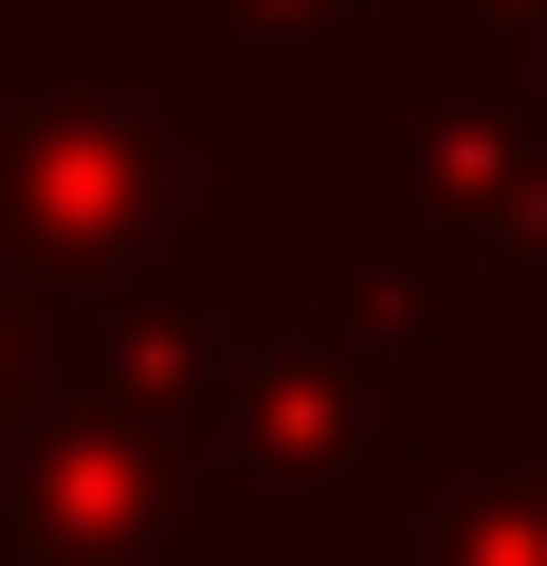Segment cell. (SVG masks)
I'll return each mask as SVG.
<instances>
[{
    "label": "cell",
    "instance_id": "6da1fadb",
    "mask_svg": "<svg viewBox=\"0 0 547 566\" xmlns=\"http://www.w3.org/2000/svg\"><path fill=\"white\" fill-rule=\"evenodd\" d=\"M292 92H311V256L347 274V311L438 384L511 366V238H529L547 128L493 92V55L456 19H383Z\"/></svg>",
    "mask_w": 547,
    "mask_h": 566
},
{
    "label": "cell",
    "instance_id": "7a4b0ae2",
    "mask_svg": "<svg viewBox=\"0 0 547 566\" xmlns=\"http://www.w3.org/2000/svg\"><path fill=\"white\" fill-rule=\"evenodd\" d=\"M165 420H182V457H201V493H219V548H365V530L401 512V475L438 457L456 384L365 329L328 256L219 238L201 347H182Z\"/></svg>",
    "mask_w": 547,
    "mask_h": 566
},
{
    "label": "cell",
    "instance_id": "3957f363",
    "mask_svg": "<svg viewBox=\"0 0 547 566\" xmlns=\"http://www.w3.org/2000/svg\"><path fill=\"white\" fill-rule=\"evenodd\" d=\"M238 238V74L165 38L146 0L73 19V0H0V256L55 311L109 274Z\"/></svg>",
    "mask_w": 547,
    "mask_h": 566
},
{
    "label": "cell",
    "instance_id": "277c9868",
    "mask_svg": "<svg viewBox=\"0 0 547 566\" xmlns=\"http://www.w3.org/2000/svg\"><path fill=\"white\" fill-rule=\"evenodd\" d=\"M165 38H201L219 74H328L347 38H383V19H456V0H146Z\"/></svg>",
    "mask_w": 547,
    "mask_h": 566
},
{
    "label": "cell",
    "instance_id": "5b68a950",
    "mask_svg": "<svg viewBox=\"0 0 547 566\" xmlns=\"http://www.w3.org/2000/svg\"><path fill=\"white\" fill-rule=\"evenodd\" d=\"M456 38L493 55V92H511V111L547 128V0H456Z\"/></svg>",
    "mask_w": 547,
    "mask_h": 566
},
{
    "label": "cell",
    "instance_id": "8992f818",
    "mask_svg": "<svg viewBox=\"0 0 547 566\" xmlns=\"http://www.w3.org/2000/svg\"><path fill=\"white\" fill-rule=\"evenodd\" d=\"M36 366H55V293H36V274L0 256V439H19V402H36Z\"/></svg>",
    "mask_w": 547,
    "mask_h": 566
},
{
    "label": "cell",
    "instance_id": "52a82bcc",
    "mask_svg": "<svg viewBox=\"0 0 547 566\" xmlns=\"http://www.w3.org/2000/svg\"><path fill=\"white\" fill-rule=\"evenodd\" d=\"M511 366H547V184H529V238H511Z\"/></svg>",
    "mask_w": 547,
    "mask_h": 566
},
{
    "label": "cell",
    "instance_id": "ba28073f",
    "mask_svg": "<svg viewBox=\"0 0 547 566\" xmlns=\"http://www.w3.org/2000/svg\"><path fill=\"white\" fill-rule=\"evenodd\" d=\"M0 566H92V548H0ZM146 566H219V548H146Z\"/></svg>",
    "mask_w": 547,
    "mask_h": 566
}]
</instances>
